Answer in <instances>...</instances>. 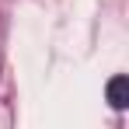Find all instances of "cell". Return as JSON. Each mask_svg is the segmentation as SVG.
Masks as SVG:
<instances>
[{
	"mask_svg": "<svg viewBox=\"0 0 129 129\" xmlns=\"http://www.w3.org/2000/svg\"><path fill=\"white\" fill-rule=\"evenodd\" d=\"M105 94H108V105L115 108V112H122V108L129 105V80L122 77V73H115V77L108 80Z\"/></svg>",
	"mask_w": 129,
	"mask_h": 129,
	"instance_id": "6da1fadb",
	"label": "cell"
}]
</instances>
